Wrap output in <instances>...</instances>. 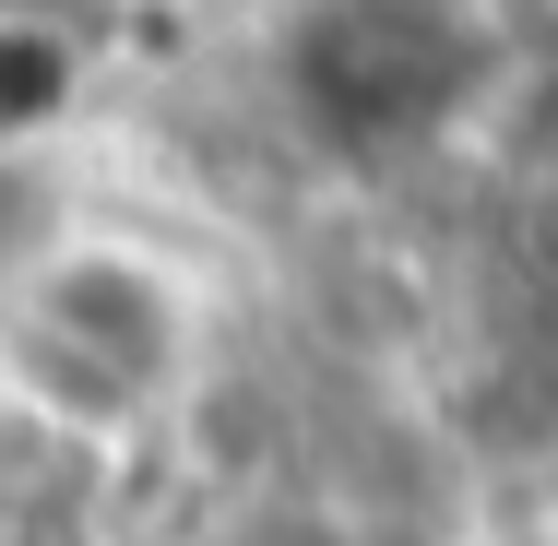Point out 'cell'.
<instances>
[{
  "mask_svg": "<svg viewBox=\"0 0 558 546\" xmlns=\"http://www.w3.org/2000/svg\"><path fill=\"white\" fill-rule=\"evenodd\" d=\"M179 368V298L119 262V250H72L36 274V310H24V380L36 404L60 416H131L143 392H167Z\"/></svg>",
  "mask_w": 558,
  "mask_h": 546,
  "instance_id": "1",
  "label": "cell"
},
{
  "mask_svg": "<svg viewBox=\"0 0 558 546\" xmlns=\"http://www.w3.org/2000/svg\"><path fill=\"white\" fill-rule=\"evenodd\" d=\"M475 72V36L451 0H322L298 24V96L344 143H392L428 131Z\"/></svg>",
  "mask_w": 558,
  "mask_h": 546,
  "instance_id": "2",
  "label": "cell"
},
{
  "mask_svg": "<svg viewBox=\"0 0 558 546\" xmlns=\"http://www.w3.org/2000/svg\"><path fill=\"white\" fill-rule=\"evenodd\" d=\"M60 96H72V60H60V36H36V24H0V131H36Z\"/></svg>",
  "mask_w": 558,
  "mask_h": 546,
  "instance_id": "3",
  "label": "cell"
},
{
  "mask_svg": "<svg viewBox=\"0 0 558 546\" xmlns=\"http://www.w3.org/2000/svg\"><path fill=\"white\" fill-rule=\"evenodd\" d=\"M12 226H24V179L0 167V250H12Z\"/></svg>",
  "mask_w": 558,
  "mask_h": 546,
  "instance_id": "4",
  "label": "cell"
}]
</instances>
